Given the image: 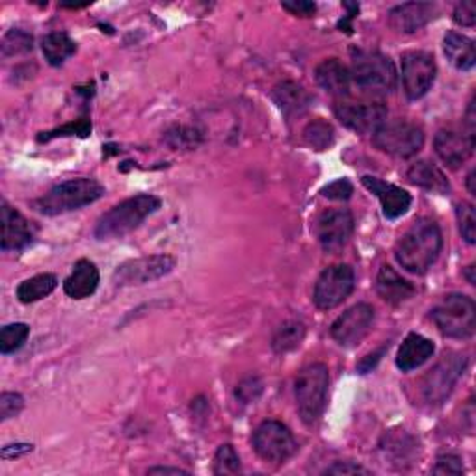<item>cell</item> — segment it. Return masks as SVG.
Segmentation results:
<instances>
[{"label": "cell", "instance_id": "cell-8", "mask_svg": "<svg viewBox=\"0 0 476 476\" xmlns=\"http://www.w3.org/2000/svg\"><path fill=\"white\" fill-rule=\"evenodd\" d=\"M372 142L382 153L395 158L415 157L424 146V132L410 121H386L372 134Z\"/></svg>", "mask_w": 476, "mask_h": 476}, {"label": "cell", "instance_id": "cell-44", "mask_svg": "<svg viewBox=\"0 0 476 476\" xmlns=\"http://www.w3.org/2000/svg\"><path fill=\"white\" fill-rule=\"evenodd\" d=\"M324 472L326 474H370L368 469H365L354 462H335Z\"/></svg>", "mask_w": 476, "mask_h": 476}, {"label": "cell", "instance_id": "cell-5", "mask_svg": "<svg viewBox=\"0 0 476 476\" xmlns=\"http://www.w3.org/2000/svg\"><path fill=\"white\" fill-rule=\"evenodd\" d=\"M352 82L367 93L387 95L396 88V67L382 52L357 51L352 63Z\"/></svg>", "mask_w": 476, "mask_h": 476}, {"label": "cell", "instance_id": "cell-35", "mask_svg": "<svg viewBox=\"0 0 476 476\" xmlns=\"http://www.w3.org/2000/svg\"><path fill=\"white\" fill-rule=\"evenodd\" d=\"M456 216H458L462 238L467 244H474L476 243V214H474L472 203H467V201L458 203Z\"/></svg>", "mask_w": 476, "mask_h": 476}, {"label": "cell", "instance_id": "cell-30", "mask_svg": "<svg viewBox=\"0 0 476 476\" xmlns=\"http://www.w3.org/2000/svg\"><path fill=\"white\" fill-rule=\"evenodd\" d=\"M56 287H58L56 276L40 274V276L30 278V280H24L17 287V298L21 303H33V301H40L45 296L52 294Z\"/></svg>", "mask_w": 476, "mask_h": 476}, {"label": "cell", "instance_id": "cell-34", "mask_svg": "<svg viewBox=\"0 0 476 476\" xmlns=\"http://www.w3.org/2000/svg\"><path fill=\"white\" fill-rule=\"evenodd\" d=\"M30 335V328L23 322L8 324L0 331V352L3 354H14L19 350Z\"/></svg>", "mask_w": 476, "mask_h": 476}, {"label": "cell", "instance_id": "cell-10", "mask_svg": "<svg viewBox=\"0 0 476 476\" xmlns=\"http://www.w3.org/2000/svg\"><path fill=\"white\" fill-rule=\"evenodd\" d=\"M174 268H176V259L166 253L132 259L116 268L114 283L118 287L146 285L167 276Z\"/></svg>", "mask_w": 476, "mask_h": 476}, {"label": "cell", "instance_id": "cell-48", "mask_svg": "<svg viewBox=\"0 0 476 476\" xmlns=\"http://www.w3.org/2000/svg\"><path fill=\"white\" fill-rule=\"evenodd\" d=\"M467 188L472 195H476V172L474 169H471V174L467 176Z\"/></svg>", "mask_w": 476, "mask_h": 476}, {"label": "cell", "instance_id": "cell-25", "mask_svg": "<svg viewBox=\"0 0 476 476\" xmlns=\"http://www.w3.org/2000/svg\"><path fill=\"white\" fill-rule=\"evenodd\" d=\"M271 99L287 118L301 116L311 105V95L292 81L280 82L271 90Z\"/></svg>", "mask_w": 476, "mask_h": 476}, {"label": "cell", "instance_id": "cell-47", "mask_svg": "<svg viewBox=\"0 0 476 476\" xmlns=\"http://www.w3.org/2000/svg\"><path fill=\"white\" fill-rule=\"evenodd\" d=\"M149 474H190V472L179 467H153L149 469Z\"/></svg>", "mask_w": 476, "mask_h": 476}, {"label": "cell", "instance_id": "cell-49", "mask_svg": "<svg viewBox=\"0 0 476 476\" xmlns=\"http://www.w3.org/2000/svg\"><path fill=\"white\" fill-rule=\"evenodd\" d=\"M474 264H471V266H467L465 268V278H467V281L471 283V285H476V278H474Z\"/></svg>", "mask_w": 476, "mask_h": 476}, {"label": "cell", "instance_id": "cell-17", "mask_svg": "<svg viewBox=\"0 0 476 476\" xmlns=\"http://www.w3.org/2000/svg\"><path fill=\"white\" fill-rule=\"evenodd\" d=\"M3 241L0 248L3 252H23L33 241V225L14 207H10L6 201H3Z\"/></svg>", "mask_w": 476, "mask_h": 476}, {"label": "cell", "instance_id": "cell-16", "mask_svg": "<svg viewBox=\"0 0 476 476\" xmlns=\"http://www.w3.org/2000/svg\"><path fill=\"white\" fill-rule=\"evenodd\" d=\"M433 148L441 160L449 167L456 169L471 158L474 151V136L454 129H443L435 134Z\"/></svg>", "mask_w": 476, "mask_h": 476}, {"label": "cell", "instance_id": "cell-11", "mask_svg": "<svg viewBox=\"0 0 476 476\" xmlns=\"http://www.w3.org/2000/svg\"><path fill=\"white\" fill-rule=\"evenodd\" d=\"M253 449L271 463L287 462L298 449L292 432L278 421H264L253 433Z\"/></svg>", "mask_w": 476, "mask_h": 476}, {"label": "cell", "instance_id": "cell-12", "mask_svg": "<svg viewBox=\"0 0 476 476\" xmlns=\"http://www.w3.org/2000/svg\"><path fill=\"white\" fill-rule=\"evenodd\" d=\"M437 75V65L430 52L410 51L402 54V86L407 99L424 97Z\"/></svg>", "mask_w": 476, "mask_h": 476}, {"label": "cell", "instance_id": "cell-18", "mask_svg": "<svg viewBox=\"0 0 476 476\" xmlns=\"http://www.w3.org/2000/svg\"><path fill=\"white\" fill-rule=\"evenodd\" d=\"M437 17V6L432 3H405L389 12V26L398 33H414Z\"/></svg>", "mask_w": 476, "mask_h": 476}, {"label": "cell", "instance_id": "cell-19", "mask_svg": "<svg viewBox=\"0 0 476 476\" xmlns=\"http://www.w3.org/2000/svg\"><path fill=\"white\" fill-rule=\"evenodd\" d=\"M361 183L368 192H372L380 199L384 216L387 220H396V218L404 216L407 213V209L412 207V195L407 194L405 190L391 185V183H386L378 177H370V176H365L361 179Z\"/></svg>", "mask_w": 476, "mask_h": 476}, {"label": "cell", "instance_id": "cell-1", "mask_svg": "<svg viewBox=\"0 0 476 476\" xmlns=\"http://www.w3.org/2000/svg\"><path fill=\"white\" fill-rule=\"evenodd\" d=\"M443 250V234L430 218L417 220L395 246L396 262L410 274L421 276L432 268Z\"/></svg>", "mask_w": 476, "mask_h": 476}, {"label": "cell", "instance_id": "cell-15", "mask_svg": "<svg viewBox=\"0 0 476 476\" xmlns=\"http://www.w3.org/2000/svg\"><path fill=\"white\" fill-rule=\"evenodd\" d=\"M335 116L345 127L359 134H374L387 121V107L384 103H350V100H343L335 107Z\"/></svg>", "mask_w": 476, "mask_h": 476}, {"label": "cell", "instance_id": "cell-13", "mask_svg": "<svg viewBox=\"0 0 476 476\" xmlns=\"http://www.w3.org/2000/svg\"><path fill=\"white\" fill-rule=\"evenodd\" d=\"M354 216L348 209L324 211L315 225L320 248L326 253H338L348 244L354 234Z\"/></svg>", "mask_w": 476, "mask_h": 476}, {"label": "cell", "instance_id": "cell-33", "mask_svg": "<svg viewBox=\"0 0 476 476\" xmlns=\"http://www.w3.org/2000/svg\"><path fill=\"white\" fill-rule=\"evenodd\" d=\"M32 49H33V38L21 28H12L10 32L5 33L3 42H0V52H3L5 58L26 54Z\"/></svg>", "mask_w": 476, "mask_h": 476}, {"label": "cell", "instance_id": "cell-7", "mask_svg": "<svg viewBox=\"0 0 476 476\" xmlns=\"http://www.w3.org/2000/svg\"><path fill=\"white\" fill-rule=\"evenodd\" d=\"M469 365V359L462 354L451 352L441 357V361L424 374L421 382V393L428 405H441L451 393L454 391L456 384L463 376V372Z\"/></svg>", "mask_w": 476, "mask_h": 476}, {"label": "cell", "instance_id": "cell-3", "mask_svg": "<svg viewBox=\"0 0 476 476\" xmlns=\"http://www.w3.org/2000/svg\"><path fill=\"white\" fill-rule=\"evenodd\" d=\"M105 195V186L95 179H71L52 186L47 194L33 201V207L45 216H58L91 205Z\"/></svg>", "mask_w": 476, "mask_h": 476}, {"label": "cell", "instance_id": "cell-29", "mask_svg": "<svg viewBox=\"0 0 476 476\" xmlns=\"http://www.w3.org/2000/svg\"><path fill=\"white\" fill-rule=\"evenodd\" d=\"M305 338V326L300 320H289L281 324L271 337V350L276 354H287L296 350Z\"/></svg>", "mask_w": 476, "mask_h": 476}, {"label": "cell", "instance_id": "cell-46", "mask_svg": "<svg viewBox=\"0 0 476 476\" xmlns=\"http://www.w3.org/2000/svg\"><path fill=\"white\" fill-rule=\"evenodd\" d=\"M33 445H6L3 449V458H14V456H23L26 452H32Z\"/></svg>", "mask_w": 476, "mask_h": 476}, {"label": "cell", "instance_id": "cell-38", "mask_svg": "<svg viewBox=\"0 0 476 476\" xmlns=\"http://www.w3.org/2000/svg\"><path fill=\"white\" fill-rule=\"evenodd\" d=\"M24 407V398L19 393H3L0 395V421H8L17 417Z\"/></svg>", "mask_w": 476, "mask_h": 476}, {"label": "cell", "instance_id": "cell-41", "mask_svg": "<svg viewBox=\"0 0 476 476\" xmlns=\"http://www.w3.org/2000/svg\"><path fill=\"white\" fill-rule=\"evenodd\" d=\"M432 472L433 474H463V465L458 456H452V454L439 456Z\"/></svg>", "mask_w": 476, "mask_h": 476}, {"label": "cell", "instance_id": "cell-20", "mask_svg": "<svg viewBox=\"0 0 476 476\" xmlns=\"http://www.w3.org/2000/svg\"><path fill=\"white\" fill-rule=\"evenodd\" d=\"M382 452L398 469H405L415 463L419 454V441L405 430H389L382 439Z\"/></svg>", "mask_w": 476, "mask_h": 476}, {"label": "cell", "instance_id": "cell-21", "mask_svg": "<svg viewBox=\"0 0 476 476\" xmlns=\"http://www.w3.org/2000/svg\"><path fill=\"white\" fill-rule=\"evenodd\" d=\"M315 79L322 90L333 97H347L352 86V75L348 67L337 58L320 62L315 70Z\"/></svg>", "mask_w": 476, "mask_h": 476}, {"label": "cell", "instance_id": "cell-14", "mask_svg": "<svg viewBox=\"0 0 476 476\" xmlns=\"http://www.w3.org/2000/svg\"><path fill=\"white\" fill-rule=\"evenodd\" d=\"M374 309L368 303H356L331 324V337L345 347L354 348L368 335L374 324Z\"/></svg>", "mask_w": 476, "mask_h": 476}, {"label": "cell", "instance_id": "cell-32", "mask_svg": "<svg viewBox=\"0 0 476 476\" xmlns=\"http://www.w3.org/2000/svg\"><path fill=\"white\" fill-rule=\"evenodd\" d=\"M166 144L172 149H194L201 144L203 134L190 125H176L164 134Z\"/></svg>", "mask_w": 476, "mask_h": 476}, {"label": "cell", "instance_id": "cell-23", "mask_svg": "<svg viewBox=\"0 0 476 476\" xmlns=\"http://www.w3.org/2000/svg\"><path fill=\"white\" fill-rule=\"evenodd\" d=\"M99 281H100V276H99V268L95 266V262L88 259H81L73 266L71 276L63 281V290L73 300H84V298H90L97 290Z\"/></svg>", "mask_w": 476, "mask_h": 476}, {"label": "cell", "instance_id": "cell-39", "mask_svg": "<svg viewBox=\"0 0 476 476\" xmlns=\"http://www.w3.org/2000/svg\"><path fill=\"white\" fill-rule=\"evenodd\" d=\"M261 393H262V382L257 376L244 378L241 384L236 386V391H234L236 398L244 404L255 402L261 396Z\"/></svg>", "mask_w": 476, "mask_h": 476}, {"label": "cell", "instance_id": "cell-31", "mask_svg": "<svg viewBox=\"0 0 476 476\" xmlns=\"http://www.w3.org/2000/svg\"><path fill=\"white\" fill-rule=\"evenodd\" d=\"M303 142L317 151L329 149L335 142V129L324 119H315L305 125Z\"/></svg>", "mask_w": 476, "mask_h": 476}, {"label": "cell", "instance_id": "cell-9", "mask_svg": "<svg viewBox=\"0 0 476 476\" xmlns=\"http://www.w3.org/2000/svg\"><path fill=\"white\" fill-rule=\"evenodd\" d=\"M354 287L356 274L348 264L328 266L315 283L313 301L322 311L335 309L354 292Z\"/></svg>", "mask_w": 476, "mask_h": 476}, {"label": "cell", "instance_id": "cell-26", "mask_svg": "<svg viewBox=\"0 0 476 476\" xmlns=\"http://www.w3.org/2000/svg\"><path fill=\"white\" fill-rule=\"evenodd\" d=\"M407 181L415 186H421L428 192L441 194V195L451 192V183L447 176L441 172L433 162H428V160H419L412 164L410 169H407Z\"/></svg>", "mask_w": 476, "mask_h": 476}, {"label": "cell", "instance_id": "cell-40", "mask_svg": "<svg viewBox=\"0 0 476 476\" xmlns=\"http://www.w3.org/2000/svg\"><path fill=\"white\" fill-rule=\"evenodd\" d=\"M320 194L328 199H333V201H348L354 194V186L348 179H337V181L329 183L328 186H324L320 190Z\"/></svg>", "mask_w": 476, "mask_h": 476}, {"label": "cell", "instance_id": "cell-2", "mask_svg": "<svg viewBox=\"0 0 476 476\" xmlns=\"http://www.w3.org/2000/svg\"><path fill=\"white\" fill-rule=\"evenodd\" d=\"M160 199L151 194H138L129 197L99 218L93 234L97 241L121 238L132 233L134 229H138L146 218H149L160 209Z\"/></svg>", "mask_w": 476, "mask_h": 476}, {"label": "cell", "instance_id": "cell-22", "mask_svg": "<svg viewBox=\"0 0 476 476\" xmlns=\"http://www.w3.org/2000/svg\"><path fill=\"white\" fill-rule=\"evenodd\" d=\"M435 352V345L430 338L419 335V333H410L405 338L402 347L398 348L396 354V367L402 372H410L424 365Z\"/></svg>", "mask_w": 476, "mask_h": 476}, {"label": "cell", "instance_id": "cell-36", "mask_svg": "<svg viewBox=\"0 0 476 476\" xmlns=\"http://www.w3.org/2000/svg\"><path fill=\"white\" fill-rule=\"evenodd\" d=\"M241 472V458L233 445H222L214 456V474H238Z\"/></svg>", "mask_w": 476, "mask_h": 476}, {"label": "cell", "instance_id": "cell-24", "mask_svg": "<svg viewBox=\"0 0 476 476\" xmlns=\"http://www.w3.org/2000/svg\"><path fill=\"white\" fill-rule=\"evenodd\" d=\"M376 290L380 298L391 305H400L415 296V287L407 280H404L389 264L382 266L378 271Z\"/></svg>", "mask_w": 476, "mask_h": 476}, {"label": "cell", "instance_id": "cell-43", "mask_svg": "<svg viewBox=\"0 0 476 476\" xmlns=\"http://www.w3.org/2000/svg\"><path fill=\"white\" fill-rule=\"evenodd\" d=\"M281 6L296 17H313L317 14V5L308 0H290V3H281Z\"/></svg>", "mask_w": 476, "mask_h": 476}, {"label": "cell", "instance_id": "cell-4", "mask_svg": "<svg viewBox=\"0 0 476 476\" xmlns=\"http://www.w3.org/2000/svg\"><path fill=\"white\" fill-rule=\"evenodd\" d=\"M329 372L324 363H313L298 372L294 384L298 414L305 424H315L326 407Z\"/></svg>", "mask_w": 476, "mask_h": 476}, {"label": "cell", "instance_id": "cell-42", "mask_svg": "<svg viewBox=\"0 0 476 476\" xmlns=\"http://www.w3.org/2000/svg\"><path fill=\"white\" fill-rule=\"evenodd\" d=\"M454 23L460 24V26H474L476 23V6L474 3H460L456 8H454Z\"/></svg>", "mask_w": 476, "mask_h": 476}, {"label": "cell", "instance_id": "cell-6", "mask_svg": "<svg viewBox=\"0 0 476 476\" xmlns=\"http://www.w3.org/2000/svg\"><path fill=\"white\" fill-rule=\"evenodd\" d=\"M437 329L449 338H471L476 331V303L465 294H447L430 313Z\"/></svg>", "mask_w": 476, "mask_h": 476}, {"label": "cell", "instance_id": "cell-28", "mask_svg": "<svg viewBox=\"0 0 476 476\" xmlns=\"http://www.w3.org/2000/svg\"><path fill=\"white\" fill-rule=\"evenodd\" d=\"M42 51L52 67H60L67 58L77 52V43L65 32H52L43 38Z\"/></svg>", "mask_w": 476, "mask_h": 476}, {"label": "cell", "instance_id": "cell-45", "mask_svg": "<svg viewBox=\"0 0 476 476\" xmlns=\"http://www.w3.org/2000/svg\"><path fill=\"white\" fill-rule=\"evenodd\" d=\"M387 348H389V345H387V347H382L378 352L368 354L367 357H363V361L357 365V370H359L361 374H367V372H370L374 367L378 365V361L382 359V356L386 354V350H387Z\"/></svg>", "mask_w": 476, "mask_h": 476}, {"label": "cell", "instance_id": "cell-37", "mask_svg": "<svg viewBox=\"0 0 476 476\" xmlns=\"http://www.w3.org/2000/svg\"><path fill=\"white\" fill-rule=\"evenodd\" d=\"M91 132V123L88 119H79V121H73V123H67L63 127H58L51 132H43L42 136H38L40 142H49L52 138H58V136H71V134H77L81 136V138H86V136H90Z\"/></svg>", "mask_w": 476, "mask_h": 476}, {"label": "cell", "instance_id": "cell-27", "mask_svg": "<svg viewBox=\"0 0 476 476\" xmlns=\"http://www.w3.org/2000/svg\"><path fill=\"white\" fill-rule=\"evenodd\" d=\"M443 51L449 62L460 71H469L476 63L474 42L463 36V33L449 32L443 40Z\"/></svg>", "mask_w": 476, "mask_h": 476}]
</instances>
